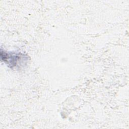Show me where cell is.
I'll return each mask as SVG.
<instances>
[{"instance_id": "cell-1", "label": "cell", "mask_w": 129, "mask_h": 129, "mask_svg": "<svg viewBox=\"0 0 129 129\" xmlns=\"http://www.w3.org/2000/svg\"><path fill=\"white\" fill-rule=\"evenodd\" d=\"M2 60L12 69L19 68L24 66L28 61V57L25 54L21 52H7L1 50Z\"/></svg>"}]
</instances>
